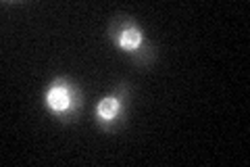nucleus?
Segmentation results:
<instances>
[{"mask_svg":"<svg viewBox=\"0 0 250 167\" xmlns=\"http://www.w3.org/2000/svg\"><path fill=\"white\" fill-rule=\"evenodd\" d=\"M69 102H71V96H69L67 88H62V86H54V88L48 92V105L57 111H62L69 107Z\"/></svg>","mask_w":250,"mask_h":167,"instance_id":"1","label":"nucleus"},{"mask_svg":"<svg viewBox=\"0 0 250 167\" xmlns=\"http://www.w3.org/2000/svg\"><path fill=\"white\" fill-rule=\"evenodd\" d=\"M117 100L115 98H104L103 102H100V107H98V113L103 119H113L117 115Z\"/></svg>","mask_w":250,"mask_h":167,"instance_id":"2","label":"nucleus"},{"mask_svg":"<svg viewBox=\"0 0 250 167\" xmlns=\"http://www.w3.org/2000/svg\"><path fill=\"white\" fill-rule=\"evenodd\" d=\"M140 40H142L140 31L138 29H129V31H125V34L121 36V46L123 48H136V46L140 44Z\"/></svg>","mask_w":250,"mask_h":167,"instance_id":"3","label":"nucleus"}]
</instances>
